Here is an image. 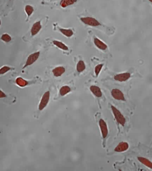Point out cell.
<instances>
[{
    "label": "cell",
    "instance_id": "1",
    "mask_svg": "<svg viewBox=\"0 0 152 171\" xmlns=\"http://www.w3.org/2000/svg\"><path fill=\"white\" fill-rule=\"evenodd\" d=\"M110 108H111V111L112 112H113V114L114 117H115L116 122L119 124H121V126L124 127L126 124V119L124 118V116L122 115V113L120 112L119 110H118V109L116 108V107H114L113 105H111Z\"/></svg>",
    "mask_w": 152,
    "mask_h": 171
},
{
    "label": "cell",
    "instance_id": "2",
    "mask_svg": "<svg viewBox=\"0 0 152 171\" xmlns=\"http://www.w3.org/2000/svg\"><path fill=\"white\" fill-rule=\"evenodd\" d=\"M50 91H47L43 94V97H41L40 102L38 105V109L39 111H43L45 107L47 106V105L48 104L49 99H50Z\"/></svg>",
    "mask_w": 152,
    "mask_h": 171
},
{
    "label": "cell",
    "instance_id": "3",
    "mask_svg": "<svg viewBox=\"0 0 152 171\" xmlns=\"http://www.w3.org/2000/svg\"><path fill=\"white\" fill-rule=\"evenodd\" d=\"M80 21H82L84 24L90 26V27H99V26L101 25L97 20L92 17H83L80 18Z\"/></svg>",
    "mask_w": 152,
    "mask_h": 171
},
{
    "label": "cell",
    "instance_id": "4",
    "mask_svg": "<svg viewBox=\"0 0 152 171\" xmlns=\"http://www.w3.org/2000/svg\"><path fill=\"white\" fill-rule=\"evenodd\" d=\"M39 55H40V52H39V51H37V52H35L29 55V56L27 57L25 65L23 66V68H26V67L33 65V64H34L35 61H37V59H39Z\"/></svg>",
    "mask_w": 152,
    "mask_h": 171
},
{
    "label": "cell",
    "instance_id": "5",
    "mask_svg": "<svg viewBox=\"0 0 152 171\" xmlns=\"http://www.w3.org/2000/svg\"><path fill=\"white\" fill-rule=\"evenodd\" d=\"M99 126H100V130H101L102 138L105 139L107 138L108 135V129L107 123L105 122V121L104 119H100V121H99Z\"/></svg>",
    "mask_w": 152,
    "mask_h": 171
},
{
    "label": "cell",
    "instance_id": "6",
    "mask_svg": "<svg viewBox=\"0 0 152 171\" xmlns=\"http://www.w3.org/2000/svg\"><path fill=\"white\" fill-rule=\"evenodd\" d=\"M111 95L115 99L120 101H125V97H124V93L121 90L118 89H113L111 91Z\"/></svg>",
    "mask_w": 152,
    "mask_h": 171
},
{
    "label": "cell",
    "instance_id": "7",
    "mask_svg": "<svg viewBox=\"0 0 152 171\" xmlns=\"http://www.w3.org/2000/svg\"><path fill=\"white\" fill-rule=\"evenodd\" d=\"M130 76H131V75L129 73H119V74L116 75L114 76V80L118 81V82H124V81L129 80Z\"/></svg>",
    "mask_w": 152,
    "mask_h": 171
},
{
    "label": "cell",
    "instance_id": "8",
    "mask_svg": "<svg viewBox=\"0 0 152 171\" xmlns=\"http://www.w3.org/2000/svg\"><path fill=\"white\" fill-rule=\"evenodd\" d=\"M129 148V144L127 142H120L117 146H116V148H114V152H124L128 150Z\"/></svg>",
    "mask_w": 152,
    "mask_h": 171
},
{
    "label": "cell",
    "instance_id": "9",
    "mask_svg": "<svg viewBox=\"0 0 152 171\" xmlns=\"http://www.w3.org/2000/svg\"><path fill=\"white\" fill-rule=\"evenodd\" d=\"M42 29V24H41V21H36L32 25L31 28V36H35L39 33V31Z\"/></svg>",
    "mask_w": 152,
    "mask_h": 171
},
{
    "label": "cell",
    "instance_id": "10",
    "mask_svg": "<svg viewBox=\"0 0 152 171\" xmlns=\"http://www.w3.org/2000/svg\"><path fill=\"white\" fill-rule=\"evenodd\" d=\"M94 43L96 45V47H97V48L102 50V51H105L108 48V45L96 37H94Z\"/></svg>",
    "mask_w": 152,
    "mask_h": 171
},
{
    "label": "cell",
    "instance_id": "11",
    "mask_svg": "<svg viewBox=\"0 0 152 171\" xmlns=\"http://www.w3.org/2000/svg\"><path fill=\"white\" fill-rule=\"evenodd\" d=\"M90 91L93 94L94 96L98 97H101L102 96V92L101 89L100 87L97 86H90Z\"/></svg>",
    "mask_w": 152,
    "mask_h": 171
},
{
    "label": "cell",
    "instance_id": "12",
    "mask_svg": "<svg viewBox=\"0 0 152 171\" xmlns=\"http://www.w3.org/2000/svg\"><path fill=\"white\" fill-rule=\"evenodd\" d=\"M65 73V68L64 67H56L52 69V73L55 77H60Z\"/></svg>",
    "mask_w": 152,
    "mask_h": 171
},
{
    "label": "cell",
    "instance_id": "13",
    "mask_svg": "<svg viewBox=\"0 0 152 171\" xmlns=\"http://www.w3.org/2000/svg\"><path fill=\"white\" fill-rule=\"evenodd\" d=\"M138 160L139 161L141 164H143V165H145L147 168H149L152 170V162H151L149 159L146 158V157H143V156H138Z\"/></svg>",
    "mask_w": 152,
    "mask_h": 171
},
{
    "label": "cell",
    "instance_id": "14",
    "mask_svg": "<svg viewBox=\"0 0 152 171\" xmlns=\"http://www.w3.org/2000/svg\"><path fill=\"white\" fill-rule=\"evenodd\" d=\"M59 30L63 35L67 37H71L74 34V31L70 29H63V28L59 27Z\"/></svg>",
    "mask_w": 152,
    "mask_h": 171
},
{
    "label": "cell",
    "instance_id": "15",
    "mask_svg": "<svg viewBox=\"0 0 152 171\" xmlns=\"http://www.w3.org/2000/svg\"><path fill=\"white\" fill-rule=\"evenodd\" d=\"M15 83H16V84L20 87H25L27 86H28L29 83V81H27V80H25V79L22 78V77H18L15 79Z\"/></svg>",
    "mask_w": 152,
    "mask_h": 171
},
{
    "label": "cell",
    "instance_id": "16",
    "mask_svg": "<svg viewBox=\"0 0 152 171\" xmlns=\"http://www.w3.org/2000/svg\"><path fill=\"white\" fill-rule=\"evenodd\" d=\"M77 2V0H61L60 6L62 8L68 7V6L74 5L75 3Z\"/></svg>",
    "mask_w": 152,
    "mask_h": 171
},
{
    "label": "cell",
    "instance_id": "17",
    "mask_svg": "<svg viewBox=\"0 0 152 171\" xmlns=\"http://www.w3.org/2000/svg\"><path fill=\"white\" fill-rule=\"evenodd\" d=\"M53 43H54V45H56L57 48H59L63 50V51H68V50H69V48L68 47V45H65L64 43H62V42L54 40L53 41Z\"/></svg>",
    "mask_w": 152,
    "mask_h": 171
},
{
    "label": "cell",
    "instance_id": "18",
    "mask_svg": "<svg viewBox=\"0 0 152 171\" xmlns=\"http://www.w3.org/2000/svg\"><path fill=\"white\" fill-rule=\"evenodd\" d=\"M86 69V65H85V62L83 60L78 61V62L77 63L76 65V70L78 71V73H80Z\"/></svg>",
    "mask_w": 152,
    "mask_h": 171
},
{
    "label": "cell",
    "instance_id": "19",
    "mask_svg": "<svg viewBox=\"0 0 152 171\" xmlns=\"http://www.w3.org/2000/svg\"><path fill=\"white\" fill-rule=\"evenodd\" d=\"M71 91V89L69 86H63L62 87H61L60 90H59V94L61 96H65L66 94H68V93H70Z\"/></svg>",
    "mask_w": 152,
    "mask_h": 171
},
{
    "label": "cell",
    "instance_id": "20",
    "mask_svg": "<svg viewBox=\"0 0 152 171\" xmlns=\"http://www.w3.org/2000/svg\"><path fill=\"white\" fill-rule=\"evenodd\" d=\"M24 10L28 18L30 17L31 15H32V13H34V7H33L31 5H26Z\"/></svg>",
    "mask_w": 152,
    "mask_h": 171
},
{
    "label": "cell",
    "instance_id": "21",
    "mask_svg": "<svg viewBox=\"0 0 152 171\" xmlns=\"http://www.w3.org/2000/svg\"><path fill=\"white\" fill-rule=\"evenodd\" d=\"M1 40L5 42V43H9V42H10L12 40V37L8 34L5 33L1 36Z\"/></svg>",
    "mask_w": 152,
    "mask_h": 171
},
{
    "label": "cell",
    "instance_id": "22",
    "mask_svg": "<svg viewBox=\"0 0 152 171\" xmlns=\"http://www.w3.org/2000/svg\"><path fill=\"white\" fill-rule=\"evenodd\" d=\"M103 65H104L103 64H100V65H97L95 67H94V73H95L96 76H98V75H100L102 67H103Z\"/></svg>",
    "mask_w": 152,
    "mask_h": 171
},
{
    "label": "cell",
    "instance_id": "23",
    "mask_svg": "<svg viewBox=\"0 0 152 171\" xmlns=\"http://www.w3.org/2000/svg\"><path fill=\"white\" fill-rule=\"evenodd\" d=\"M11 69V67L9 66H3L0 68V75H2L4 74H5L6 73L9 72L10 70Z\"/></svg>",
    "mask_w": 152,
    "mask_h": 171
},
{
    "label": "cell",
    "instance_id": "24",
    "mask_svg": "<svg viewBox=\"0 0 152 171\" xmlns=\"http://www.w3.org/2000/svg\"><path fill=\"white\" fill-rule=\"evenodd\" d=\"M5 97H7V95H6L5 93L2 89H0V99L5 98Z\"/></svg>",
    "mask_w": 152,
    "mask_h": 171
},
{
    "label": "cell",
    "instance_id": "25",
    "mask_svg": "<svg viewBox=\"0 0 152 171\" xmlns=\"http://www.w3.org/2000/svg\"><path fill=\"white\" fill-rule=\"evenodd\" d=\"M149 1L150 2H151L152 4V0H149Z\"/></svg>",
    "mask_w": 152,
    "mask_h": 171
}]
</instances>
